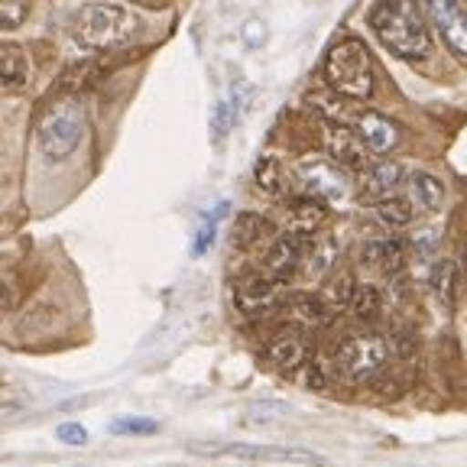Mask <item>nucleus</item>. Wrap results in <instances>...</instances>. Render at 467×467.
Returning a JSON list of instances; mask_svg holds the SVG:
<instances>
[{"mask_svg": "<svg viewBox=\"0 0 467 467\" xmlns=\"http://www.w3.org/2000/svg\"><path fill=\"white\" fill-rule=\"evenodd\" d=\"M254 179L263 195H270V198L283 195L285 175H283V162H279L276 156H260V162H256V169H254Z\"/></svg>", "mask_w": 467, "mask_h": 467, "instance_id": "25", "label": "nucleus"}, {"mask_svg": "<svg viewBox=\"0 0 467 467\" xmlns=\"http://www.w3.org/2000/svg\"><path fill=\"white\" fill-rule=\"evenodd\" d=\"M370 26L379 43L400 58H425L431 52V33L419 0H379Z\"/></svg>", "mask_w": 467, "mask_h": 467, "instance_id": "1", "label": "nucleus"}, {"mask_svg": "<svg viewBox=\"0 0 467 467\" xmlns=\"http://www.w3.org/2000/svg\"><path fill=\"white\" fill-rule=\"evenodd\" d=\"M101 72H104L101 58H81V62H75V66H68L66 72H62L58 88L68 91V95H75V91H85L88 85H95V81L101 78Z\"/></svg>", "mask_w": 467, "mask_h": 467, "instance_id": "20", "label": "nucleus"}, {"mask_svg": "<svg viewBox=\"0 0 467 467\" xmlns=\"http://www.w3.org/2000/svg\"><path fill=\"white\" fill-rule=\"evenodd\" d=\"M348 308L358 315V318H377L379 308H383L379 289H377V285H370V283H358V285H354V296H350Z\"/></svg>", "mask_w": 467, "mask_h": 467, "instance_id": "26", "label": "nucleus"}, {"mask_svg": "<svg viewBox=\"0 0 467 467\" xmlns=\"http://www.w3.org/2000/svg\"><path fill=\"white\" fill-rule=\"evenodd\" d=\"M409 198H412V204H416L419 212L435 214V212H441V204H445V189H441V182H438L435 175L416 172L409 179Z\"/></svg>", "mask_w": 467, "mask_h": 467, "instance_id": "16", "label": "nucleus"}, {"mask_svg": "<svg viewBox=\"0 0 467 467\" xmlns=\"http://www.w3.org/2000/svg\"><path fill=\"white\" fill-rule=\"evenodd\" d=\"M312 237H302V234L285 231V237H276L270 244V254H266V273H273L276 279H289L292 273L306 266V254Z\"/></svg>", "mask_w": 467, "mask_h": 467, "instance_id": "10", "label": "nucleus"}, {"mask_svg": "<svg viewBox=\"0 0 467 467\" xmlns=\"http://www.w3.org/2000/svg\"><path fill=\"white\" fill-rule=\"evenodd\" d=\"M289 312H292V318L308 325V328H325V325L335 318V312L321 299H315V296H292Z\"/></svg>", "mask_w": 467, "mask_h": 467, "instance_id": "19", "label": "nucleus"}, {"mask_svg": "<svg viewBox=\"0 0 467 467\" xmlns=\"http://www.w3.org/2000/svg\"><path fill=\"white\" fill-rule=\"evenodd\" d=\"M244 98H250V88H234L231 95L227 98H221L218 104H214V110H212V140L214 143H221V140L231 133V127L241 120V114H244Z\"/></svg>", "mask_w": 467, "mask_h": 467, "instance_id": "15", "label": "nucleus"}, {"mask_svg": "<svg viewBox=\"0 0 467 467\" xmlns=\"http://www.w3.org/2000/svg\"><path fill=\"white\" fill-rule=\"evenodd\" d=\"M308 354H312L308 341L292 328L279 331V335L270 341V348H266V358H270V364L279 367V370H299V367L308 360Z\"/></svg>", "mask_w": 467, "mask_h": 467, "instance_id": "12", "label": "nucleus"}, {"mask_svg": "<svg viewBox=\"0 0 467 467\" xmlns=\"http://www.w3.org/2000/svg\"><path fill=\"white\" fill-rule=\"evenodd\" d=\"M214 231H218V218H204V224L198 227V237H195V256H202L204 250L212 247L214 244Z\"/></svg>", "mask_w": 467, "mask_h": 467, "instance_id": "32", "label": "nucleus"}, {"mask_svg": "<svg viewBox=\"0 0 467 467\" xmlns=\"http://www.w3.org/2000/svg\"><path fill=\"white\" fill-rule=\"evenodd\" d=\"M140 33V16L120 4H88L78 14V39L91 49H120Z\"/></svg>", "mask_w": 467, "mask_h": 467, "instance_id": "3", "label": "nucleus"}, {"mask_svg": "<svg viewBox=\"0 0 467 467\" xmlns=\"http://www.w3.org/2000/svg\"><path fill=\"white\" fill-rule=\"evenodd\" d=\"M389 358V344L379 335H358L344 341V348L337 350V370L350 379V383H367L377 377Z\"/></svg>", "mask_w": 467, "mask_h": 467, "instance_id": "5", "label": "nucleus"}, {"mask_svg": "<svg viewBox=\"0 0 467 467\" xmlns=\"http://www.w3.org/2000/svg\"><path fill=\"white\" fill-rule=\"evenodd\" d=\"M402 182V166L400 162H377L364 172V185L370 195L383 198V195H393L396 185Z\"/></svg>", "mask_w": 467, "mask_h": 467, "instance_id": "24", "label": "nucleus"}, {"mask_svg": "<svg viewBox=\"0 0 467 467\" xmlns=\"http://www.w3.org/2000/svg\"><path fill=\"white\" fill-rule=\"evenodd\" d=\"M29 16L26 0H4V29H16Z\"/></svg>", "mask_w": 467, "mask_h": 467, "instance_id": "29", "label": "nucleus"}, {"mask_svg": "<svg viewBox=\"0 0 467 467\" xmlns=\"http://www.w3.org/2000/svg\"><path fill=\"white\" fill-rule=\"evenodd\" d=\"M143 4H150V7H156V4H162V0H143Z\"/></svg>", "mask_w": 467, "mask_h": 467, "instance_id": "33", "label": "nucleus"}, {"mask_svg": "<svg viewBox=\"0 0 467 467\" xmlns=\"http://www.w3.org/2000/svg\"><path fill=\"white\" fill-rule=\"evenodd\" d=\"M241 39H244V46H250V49H260L263 43H266V23L263 20H247L241 26Z\"/></svg>", "mask_w": 467, "mask_h": 467, "instance_id": "30", "label": "nucleus"}, {"mask_svg": "<svg viewBox=\"0 0 467 467\" xmlns=\"http://www.w3.org/2000/svg\"><path fill=\"white\" fill-rule=\"evenodd\" d=\"M377 214L379 221L393 231H402V227L412 224L416 218V208H412V198H400V195H383L377 198Z\"/></svg>", "mask_w": 467, "mask_h": 467, "instance_id": "22", "label": "nucleus"}, {"mask_svg": "<svg viewBox=\"0 0 467 467\" xmlns=\"http://www.w3.org/2000/svg\"><path fill=\"white\" fill-rule=\"evenodd\" d=\"M276 241V227L260 214H237L234 221V247L241 250H256Z\"/></svg>", "mask_w": 467, "mask_h": 467, "instance_id": "14", "label": "nucleus"}, {"mask_svg": "<svg viewBox=\"0 0 467 467\" xmlns=\"http://www.w3.org/2000/svg\"><path fill=\"white\" fill-rule=\"evenodd\" d=\"M454 276H458V266H454L451 260H441L435 266V276H431V285H435L438 299L445 302L448 308H451L454 302Z\"/></svg>", "mask_w": 467, "mask_h": 467, "instance_id": "27", "label": "nucleus"}, {"mask_svg": "<svg viewBox=\"0 0 467 467\" xmlns=\"http://www.w3.org/2000/svg\"><path fill=\"white\" fill-rule=\"evenodd\" d=\"M402 260H406V254H402L400 241H373L364 247V263H370V266H377L383 273H400Z\"/></svg>", "mask_w": 467, "mask_h": 467, "instance_id": "23", "label": "nucleus"}, {"mask_svg": "<svg viewBox=\"0 0 467 467\" xmlns=\"http://www.w3.org/2000/svg\"><path fill=\"white\" fill-rule=\"evenodd\" d=\"M335 254H337V244L335 237L328 234H315L312 244H308V254H306V276L308 279H321L325 273L331 270V263H335Z\"/></svg>", "mask_w": 467, "mask_h": 467, "instance_id": "18", "label": "nucleus"}, {"mask_svg": "<svg viewBox=\"0 0 467 467\" xmlns=\"http://www.w3.org/2000/svg\"><path fill=\"white\" fill-rule=\"evenodd\" d=\"M218 454H227V458H254V461H321L318 454H308V451H296V448H254V445H227L221 448Z\"/></svg>", "mask_w": 467, "mask_h": 467, "instance_id": "21", "label": "nucleus"}, {"mask_svg": "<svg viewBox=\"0 0 467 467\" xmlns=\"http://www.w3.org/2000/svg\"><path fill=\"white\" fill-rule=\"evenodd\" d=\"M358 133L370 146V153H389L400 143V127L389 117L377 114V110H367V114L358 117Z\"/></svg>", "mask_w": 467, "mask_h": 467, "instance_id": "13", "label": "nucleus"}, {"mask_svg": "<svg viewBox=\"0 0 467 467\" xmlns=\"http://www.w3.org/2000/svg\"><path fill=\"white\" fill-rule=\"evenodd\" d=\"M325 78L344 98H354V101L370 98L377 72H373V58L367 46L354 36L337 39L325 56Z\"/></svg>", "mask_w": 467, "mask_h": 467, "instance_id": "2", "label": "nucleus"}, {"mask_svg": "<svg viewBox=\"0 0 467 467\" xmlns=\"http://www.w3.org/2000/svg\"><path fill=\"white\" fill-rule=\"evenodd\" d=\"M29 85V58L20 46L7 43L4 46V91L16 95Z\"/></svg>", "mask_w": 467, "mask_h": 467, "instance_id": "17", "label": "nucleus"}, {"mask_svg": "<svg viewBox=\"0 0 467 467\" xmlns=\"http://www.w3.org/2000/svg\"><path fill=\"white\" fill-rule=\"evenodd\" d=\"M325 146H328V153L335 156L337 166L350 169V172H367L370 169V156L367 150L370 146L364 143V137L341 124H325Z\"/></svg>", "mask_w": 467, "mask_h": 467, "instance_id": "9", "label": "nucleus"}, {"mask_svg": "<svg viewBox=\"0 0 467 467\" xmlns=\"http://www.w3.org/2000/svg\"><path fill=\"white\" fill-rule=\"evenodd\" d=\"M234 299L244 315L273 312L276 306H283V279H276L273 273H250L237 283Z\"/></svg>", "mask_w": 467, "mask_h": 467, "instance_id": "7", "label": "nucleus"}, {"mask_svg": "<svg viewBox=\"0 0 467 467\" xmlns=\"http://www.w3.org/2000/svg\"><path fill=\"white\" fill-rule=\"evenodd\" d=\"M110 431H114V435H153V431H160V422H153V419L124 416V419H114V422H110Z\"/></svg>", "mask_w": 467, "mask_h": 467, "instance_id": "28", "label": "nucleus"}, {"mask_svg": "<svg viewBox=\"0 0 467 467\" xmlns=\"http://www.w3.org/2000/svg\"><path fill=\"white\" fill-rule=\"evenodd\" d=\"M81 133H85V117L75 108L72 101H58L46 110V117L39 120V150L49 160H66L75 153V146L81 143Z\"/></svg>", "mask_w": 467, "mask_h": 467, "instance_id": "4", "label": "nucleus"}, {"mask_svg": "<svg viewBox=\"0 0 467 467\" xmlns=\"http://www.w3.org/2000/svg\"><path fill=\"white\" fill-rule=\"evenodd\" d=\"M328 221V202L312 192H306L302 198H296L289 208V231L302 234V237H315Z\"/></svg>", "mask_w": 467, "mask_h": 467, "instance_id": "11", "label": "nucleus"}, {"mask_svg": "<svg viewBox=\"0 0 467 467\" xmlns=\"http://www.w3.org/2000/svg\"><path fill=\"white\" fill-rule=\"evenodd\" d=\"M296 179L302 182V189L325 198L328 204H348L350 198V182L344 179L341 169L328 160H302L296 166Z\"/></svg>", "mask_w": 467, "mask_h": 467, "instance_id": "6", "label": "nucleus"}, {"mask_svg": "<svg viewBox=\"0 0 467 467\" xmlns=\"http://www.w3.org/2000/svg\"><path fill=\"white\" fill-rule=\"evenodd\" d=\"M431 23L438 26L445 46L454 56L467 58V14L461 7V0H425Z\"/></svg>", "mask_w": 467, "mask_h": 467, "instance_id": "8", "label": "nucleus"}, {"mask_svg": "<svg viewBox=\"0 0 467 467\" xmlns=\"http://www.w3.org/2000/svg\"><path fill=\"white\" fill-rule=\"evenodd\" d=\"M56 435H58V441H66V445H75V448L85 445V441H88V429H85V425H78V422L58 425Z\"/></svg>", "mask_w": 467, "mask_h": 467, "instance_id": "31", "label": "nucleus"}]
</instances>
